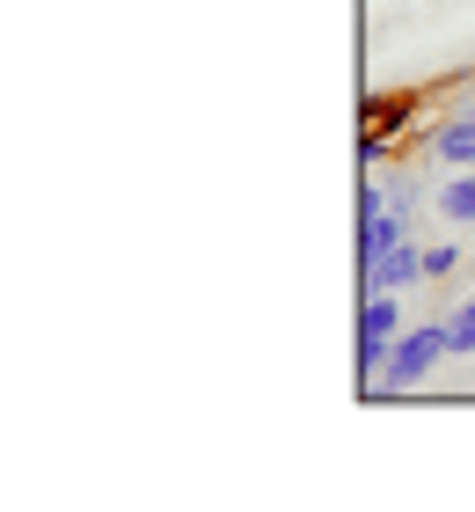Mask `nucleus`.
Masks as SVG:
<instances>
[{
  "mask_svg": "<svg viewBox=\"0 0 475 512\" xmlns=\"http://www.w3.org/2000/svg\"><path fill=\"white\" fill-rule=\"evenodd\" d=\"M439 220L446 227H475V169H461V176L439 183Z\"/></svg>",
  "mask_w": 475,
  "mask_h": 512,
  "instance_id": "obj_5",
  "label": "nucleus"
},
{
  "mask_svg": "<svg viewBox=\"0 0 475 512\" xmlns=\"http://www.w3.org/2000/svg\"><path fill=\"white\" fill-rule=\"evenodd\" d=\"M432 154H439V161H454V169H475V118H468V110H461L454 125H439V132H432Z\"/></svg>",
  "mask_w": 475,
  "mask_h": 512,
  "instance_id": "obj_6",
  "label": "nucleus"
},
{
  "mask_svg": "<svg viewBox=\"0 0 475 512\" xmlns=\"http://www.w3.org/2000/svg\"><path fill=\"white\" fill-rule=\"evenodd\" d=\"M446 337H454V352L468 359V352H475V308H461L454 322H446Z\"/></svg>",
  "mask_w": 475,
  "mask_h": 512,
  "instance_id": "obj_9",
  "label": "nucleus"
},
{
  "mask_svg": "<svg viewBox=\"0 0 475 512\" xmlns=\"http://www.w3.org/2000/svg\"><path fill=\"white\" fill-rule=\"evenodd\" d=\"M454 352V337H446V322H417V330H402L395 337V352H388V366H380V388L388 395H402V388H417L432 366Z\"/></svg>",
  "mask_w": 475,
  "mask_h": 512,
  "instance_id": "obj_1",
  "label": "nucleus"
},
{
  "mask_svg": "<svg viewBox=\"0 0 475 512\" xmlns=\"http://www.w3.org/2000/svg\"><path fill=\"white\" fill-rule=\"evenodd\" d=\"M454 264H461V249H454V242H432V249H424V278H446Z\"/></svg>",
  "mask_w": 475,
  "mask_h": 512,
  "instance_id": "obj_8",
  "label": "nucleus"
},
{
  "mask_svg": "<svg viewBox=\"0 0 475 512\" xmlns=\"http://www.w3.org/2000/svg\"><path fill=\"white\" fill-rule=\"evenodd\" d=\"M402 125H410V96H402V88H388V96L366 103V132L388 139V132H402Z\"/></svg>",
  "mask_w": 475,
  "mask_h": 512,
  "instance_id": "obj_7",
  "label": "nucleus"
},
{
  "mask_svg": "<svg viewBox=\"0 0 475 512\" xmlns=\"http://www.w3.org/2000/svg\"><path fill=\"white\" fill-rule=\"evenodd\" d=\"M410 227H402V213H380V191H366V205H359V264H380Z\"/></svg>",
  "mask_w": 475,
  "mask_h": 512,
  "instance_id": "obj_3",
  "label": "nucleus"
},
{
  "mask_svg": "<svg viewBox=\"0 0 475 512\" xmlns=\"http://www.w3.org/2000/svg\"><path fill=\"white\" fill-rule=\"evenodd\" d=\"M417 278H424V249L410 235L380 256V264H366V286H380V293H402V286H417Z\"/></svg>",
  "mask_w": 475,
  "mask_h": 512,
  "instance_id": "obj_4",
  "label": "nucleus"
},
{
  "mask_svg": "<svg viewBox=\"0 0 475 512\" xmlns=\"http://www.w3.org/2000/svg\"><path fill=\"white\" fill-rule=\"evenodd\" d=\"M395 337H402V308H395V293H373L366 308H359V366H366V381H380V366H388Z\"/></svg>",
  "mask_w": 475,
  "mask_h": 512,
  "instance_id": "obj_2",
  "label": "nucleus"
},
{
  "mask_svg": "<svg viewBox=\"0 0 475 512\" xmlns=\"http://www.w3.org/2000/svg\"><path fill=\"white\" fill-rule=\"evenodd\" d=\"M468 308H475V293H468Z\"/></svg>",
  "mask_w": 475,
  "mask_h": 512,
  "instance_id": "obj_10",
  "label": "nucleus"
}]
</instances>
